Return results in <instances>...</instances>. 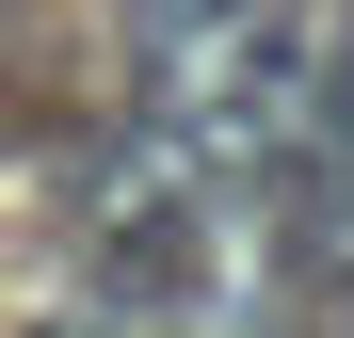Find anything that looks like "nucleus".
I'll return each instance as SVG.
<instances>
[{
	"mask_svg": "<svg viewBox=\"0 0 354 338\" xmlns=\"http://www.w3.org/2000/svg\"><path fill=\"white\" fill-rule=\"evenodd\" d=\"M306 258H354V17L306 81Z\"/></svg>",
	"mask_w": 354,
	"mask_h": 338,
	"instance_id": "obj_1",
	"label": "nucleus"
}]
</instances>
